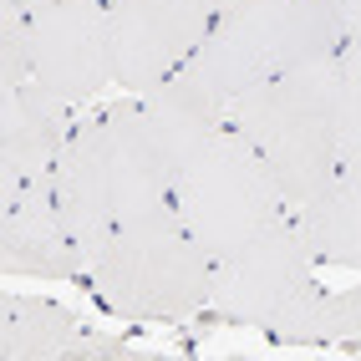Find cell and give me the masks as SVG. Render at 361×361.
Returning <instances> with one entry per match:
<instances>
[{"instance_id": "obj_4", "label": "cell", "mask_w": 361, "mask_h": 361, "mask_svg": "<svg viewBox=\"0 0 361 361\" xmlns=\"http://www.w3.org/2000/svg\"><path fill=\"white\" fill-rule=\"evenodd\" d=\"M285 209L290 204H285L270 163L255 153V142L234 123L209 133L173 173V214L214 259L245 245Z\"/></svg>"}, {"instance_id": "obj_20", "label": "cell", "mask_w": 361, "mask_h": 361, "mask_svg": "<svg viewBox=\"0 0 361 361\" xmlns=\"http://www.w3.org/2000/svg\"><path fill=\"white\" fill-rule=\"evenodd\" d=\"M26 6H31V11H41V6H51V0H26Z\"/></svg>"}, {"instance_id": "obj_2", "label": "cell", "mask_w": 361, "mask_h": 361, "mask_svg": "<svg viewBox=\"0 0 361 361\" xmlns=\"http://www.w3.org/2000/svg\"><path fill=\"white\" fill-rule=\"evenodd\" d=\"M214 255L199 245L173 204L148 219L117 224L112 239L87 259V285L107 316L123 321H188L209 310Z\"/></svg>"}, {"instance_id": "obj_3", "label": "cell", "mask_w": 361, "mask_h": 361, "mask_svg": "<svg viewBox=\"0 0 361 361\" xmlns=\"http://www.w3.org/2000/svg\"><path fill=\"white\" fill-rule=\"evenodd\" d=\"M229 123L255 142L270 163L285 204H305L316 188L341 173V137H336V61L295 66L259 82L229 107Z\"/></svg>"}, {"instance_id": "obj_14", "label": "cell", "mask_w": 361, "mask_h": 361, "mask_svg": "<svg viewBox=\"0 0 361 361\" xmlns=\"http://www.w3.org/2000/svg\"><path fill=\"white\" fill-rule=\"evenodd\" d=\"M87 326L66 305L6 290L0 295V356L6 361H66Z\"/></svg>"}, {"instance_id": "obj_9", "label": "cell", "mask_w": 361, "mask_h": 361, "mask_svg": "<svg viewBox=\"0 0 361 361\" xmlns=\"http://www.w3.org/2000/svg\"><path fill=\"white\" fill-rule=\"evenodd\" d=\"M0 270L6 275H31V280H82L87 259L71 234L56 178L46 173L11 199H0Z\"/></svg>"}, {"instance_id": "obj_11", "label": "cell", "mask_w": 361, "mask_h": 361, "mask_svg": "<svg viewBox=\"0 0 361 361\" xmlns=\"http://www.w3.org/2000/svg\"><path fill=\"white\" fill-rule=\"evenodd\" d=\"M137 107H142L148 133L158 137V148L173 158V168H178L209 133H219V128L229 123V107H234V102L199 71V61L188 56L173 77H163L153 92H142Z\"/></svg>"}, {"instance_id": "obj_6", "label": "cell", "mask_w": 361, "mask_h": 361, "mask_svg": "<svg viewBox=\"0 0 361 361\" xmlns=\"http://www.w3.org/2000/svg\"><path fill=\"white\" fill-rule=\"evenodd\" d=\"M219 11V0H107L112 82L128 87L133 97L153 92L204 46Z\"/></svg>"}, {"instance_id": "obj_12", "label": "cell", "mask_w": 361, "mask_h": 361, "mask_svg": "<svg viewBox=\"0 0 361 361\" xmlns=\"http://www.w3.org/2000/svg\"><path fill=\"white\" fill-rule=\"evenodd\" d=\"M264 336L280 341V346H341V341H356L361 336V285L326 290L321 280H305L300 290L264 321Z\"/></svg>"}, {"instance_id": "obj_17", "label": "cell", "mask_w": 361, "mask_h": 361, "mask_svg": "<svg viewBox=\"0 0 361 361\" xmlns=\"http://www.w3.org/2000/svg\"><path fill=\"white\" fill-rule=\"evenodd\" d=\"M31 20L36 11L26 0H0V87L31 82Z\"/></svg>"}, {"instance_id": "obj_10", "label": "cell", "mask_w": 361, "mask_h": 361, "mask_svg": "<svg viewBox=\"0 0 361 361\" xmlns=\"http://www.w3.org/2000/svg\"><path fill=\"white\" fill-rule=\"evenodd\" d=\"M71 102L36 82L0 87V199L46 178L71 137Z\"/></svg>"}, {"instance_id": "obj_16", "label": "cell", "mask_w": 361, "mask_h": 361, "mask_svg": "<svg viewBox=\"0 0 361 361\" xmlns=\"http://www.w3.org/2000/svg\"><path fill=\"white\" fill-rule=\"evenodd\" d=\"M336 137L341 168L361 173V41H346L336 56Z\"/></svg>"}, {"instance_id": "obj_13", "label": "cell", "mask_w": 361, "mask_h": 361, "mask_svg": "<svg viewBox=\"0 0 361 361\" xmlns=\"http://www.w3.org/2000/svg\"><path fill=\"white\" fill-rule=\"evenodd\" d=\"M310 250H316V264H331V270H361V173L341 168L326 188H316L305 204L290 209Z\"/></svg>"}, {"instance_id": "obj_8", "label": "cell", "mask_w": 361, "mask_h": 361, "mask_svg": "<svg viewBox=\"0 0 361 361\" xmlns=\"http://www.w3.org/2000/svg\"><path fill=\"white\" fill-rule=\"evenodd\" d=\"M285 16H290V0H234V6H224L219 20L209 26L194 61L229 102H239L259 82L280 77Z\"/></svg>"}, {"instance_id": "obj_7", "label": "cell", "mask_w": 361, "mask_h": 361, "mask_svg": "<svg viewBox=\"0 0 361 361\" xmlns=\"http://www.w3.org/2000/svg\"><path fill=\"white\" fill-rule=\"evenodd\" d=\"M31 82L82 107L112 82L107 0H51L31 20Z\"/></svg>"}, {"instance_id": "obj_18", "label": "cell", "mask_w": 361, "mask_h": 361, "mask_svg": "<svg viewBox=\"0 0 361 361\" xmlns=\"http://www.w3.org/2000/svg\"><path fill=\"white\" fill-rule=\"evenodd\" d=\"M123 356H137L133 341H123V336H102V331H82L77 346H71L66 361H123Z\"/></svg>"}, {"instance_id": "obj_15", "label": "cell", "mask_w": 361, "mask_h": 361, "mask_svg": "<svg viewBox=\"0 0 361 361\" xmlns=\"http://www.w3.org/2000/svg\"><path fill=\"white\" fill-rule=\"evenodd\" d=\"M346 41H351V31H346L341 0H290V16H285V51H280V71L336 61Z\"/></svg>"}, {"instance_id": "obj_1", "label": "cell", "mask_w": 361, "mask_h": 361, "mask_svg": "<svg viewBox=\"0 0 361 361\" xmlns=\"http://www.w3.org/2000/svg\"><path fill=\"white\" fill-rule=\"evenodd\" d=\"M173 158L158 148L137 102L102 107L97 117L71 128L51 178L82 259L97 255L117 224L148 219L173 204Z\"/></svg>"}, {"instance_id": "obj_19", "label": "cell", "mask_w": 361, "mask_h": 361, "mask_svg": "<svg viewBox=\"0 0 361 361\" xmlns=\"http://www.w3.org/2000/svg\"><path fill=\"white\" fill-rule=\"evenodd\" d=\"M341 16H346L351 41H361V0H341Z\"/></svg>"}, {"instance_id": "obj_5", "label": "cell", "mask_w": 361, "mask_h": 361, "mask_svg": "<svg viewBox=\"0 0 361 361\" xmlns=\"http://www.w3.org/2000/svg\"><path fill=\"white\" fill-rule=\"evenodd\" d=\"M305 280H316V250H310L300 219L285 209L280 219H270L259 234H250L245 245H234V250H224L214 259L209 310L234 321V326L264 331V321H270Z\"/></svg>"}, {"instance_id": "obj_21", "label": "cell", "mask_w": 361, "mask_h": 361, "mask_svg": "<svg viewBox=\"0 0 361 361\" xmlns=\"http://www.w3.org/2000/svg\"><path fill=\"white\" fill-rule=\"evenodd\" d=\"M219 6H234V0H219Z\"/></svg>"}]
</instances>
